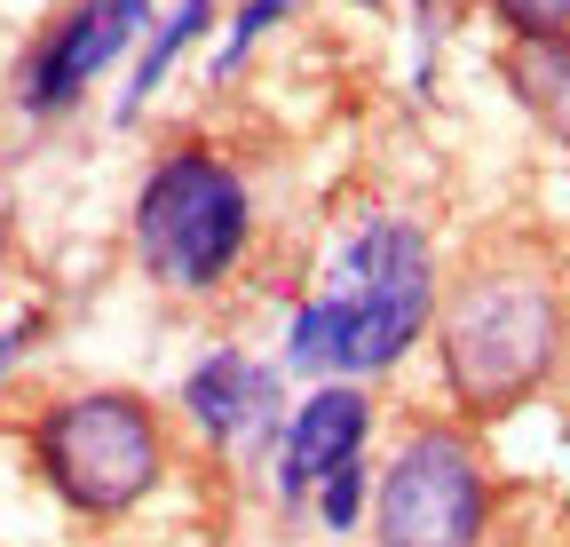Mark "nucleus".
Instances as JSON below:
<instances>
[{
  "label": "nucleus",
  "mask_w": 570,
  "mask_h": 547,
  "mask_svg": "<svg viewBox=\"0 0 570 547\" xmlns=\"http://www.w3.org/2000/svg\"><path fill=\"white\" fill-rule=\"evenodd\" d=\"M444 310V254L404 207H365L333 246L317 294L285 310V365L309 381L396 373Z\"/></svg>",
  "instance_id": "1"
},
{
  "label": "nucleus",
  "mask_w": 570,
  "mask_h": 547,
  "mask_svg": "<svg viewBox=\"0 0 570 547\" xmlns=\"http://www.w3.org/2000/svg\"><path fill=\"white\" fill-rule=\"evenodd\" d=\"M436 373L460 421H508L562 373L570 358V302L539 254H475L444 279L436 310Z\"/></svg>",
  "instance_id": "2"
},
{
  "label": "nucleus",
  "mask_w": 570,
  "mask_h": 547,
  "mask_svg": "<svg viewBox=\"0 0 570 547\" xmlns=\"http://www.w3.org/2000/svg\"><path fill=\"white\" fill-rule=\"evenodd\" d=\"M254 238H262V191L214 144H167L127 198L135 270L175 302L223 294L254 262Z\"/></svg>",
  "instance_id": "3"
},
{
  "label": "nucleus",
  "mask_w": 570,
  "mask_h": 547,
  "mask_svg": "<svg viewBox=\"0 0 570 547\" xmlns=\"http://www.w3.org/2000/svg\"><path fill=\"white\" fill-rule=\"evenodd\" d=\"M32 468L71 516H127L167 476V421L135 389H71L32 421Z\"/></svg>",
  "instance_id": "4"
},
{
  "label": "nucleus",
  "mask_w": 570,
  "mask_h": 547,
  "mask_svg": "<svg viewBox=\"0 0 570 547\" xmlns=\"http://www.w3.org/2000/svg\"><path fill=\"white\" fill-rule=\"evenodd\" d=\"M491 539V468L475 429L412 421L373 476V547H483Z\"/></svg>",
  "instance_id": "5"
},
{
  "label": "nucleus",
  "mask_w": 570,
  "mask_h": 547,
  "mask_svg": "<svg viewBox=\"0 0 570 547\" xmlns=\"http://www.w3.org/2000/svg\"><path fill=\"white\" fill-rule=\"evenodd\" d=\"M142 32H151V0H71L17 64V111L24 119L80 111L88 88L111 72V64L127 48H142Z\"/></svg>",
  "instance_id": "6"
},
{
  "label": "nucleus",
  "mask_w": 570,
  "mask_h": 547,
  "mask_svg": "<svg viewBox=\"0 0 570 547\" xmlns=\"http://www.w3.org/2000/svg\"><path fill=\"white\" fill-rule=\"evenodd\" d=\"M183 421L223 452V460H262L277 437H285V373L269 358H254L246 341H223V350H206L183 389Z\"/></svg>",
  "instance_id": "7"
},
{
  "label": "nucleus",
  "mask_w": 570,
  "mask_h": 547,
  "mask_svg": "<svg viewBox=\"0 0 570 547\" xmlns=\"http://www.w3.org/2000/svg\"><path fill=\"white\" fill-rule=\"evenodd\" d=\"M365 445H373V381H317L294 413H285V437H277V500L285 508H309L333 468L365 460Z\"/></svg>",
  "instance_id": "8"
},
{
  "label": "nucleus",
  "mask_w": 570,
  "mask_h": 547,
  "mask_svg": "<svg viewBox=\"0 0 570 547\" xmlns=\"http://www.w3.org/2000/svg\"><path fill=\"white\" fill-rule=\"evenodd\" d=\"M499 80H508V96L539 119V135H554L570 152V32L508 40L499 48Z\"/></svg>",
  "instance_id": "9"
},
{
  "label": "nucleus",
  "mask_w": 570,
  "mask_h": 547,
  "mask_svg": "<svg viewBox=\"0 0 570 547\" xmlns=\"http://www.w3.org/2000/svg\"><path fill=\"white\" fill-rule=\"evenodd\" d=\"M206 32H223V0H175V17H159L151 32H142V56H135V80L119 88V127H135L142 111H151V96L167 88V72L206 40Z\"/></svg>",
  "instance_id": "10"
},
{
  "label": "nucleus",
  "mask_w": 570,
  "mask_h": 547,
  "mask_svg": "<svg viewBox=\"0 0 570 547\" xmlns=\"http://www.w3.org/2000/svg\"><path fill=\"white\" fill-rule=\"evenodd\" d=\"M309 9V0H238L230 9V25H223V40H214V64H206V88H230L238 80V64L277 32V25H294Z\"/></svg>",
  "instance_id": "11"
},
{
  "label": "nucleus",
  "mask_w": 570,
  "mask_h": 547,
  "mask_svg": "<svg viewBox=\"0 0 570 547\" xmlns=\"http://www.w3.org/2000/svg\"><path fill=\"white\" fill-rule=\"evenodd\" d=\"M309 508L325 516V531H356V524H365V460L333 468L325 485H317V500H309Z\"/></svg>",
  "instance_id": "12"
},
{
  "label": "nucleus",
  "mask_w": 570,
  "mask_h": 547,
  "mask_svg": "<svg viewBox=\"0 0 570 547\" xmlns=\"http://www.w3.org/2000/svg\"><path fill=\"white\" fill-rule=\"evenodd\" d=\"M491 25L508 40H539V32H570V0H483Z\"/></svg>",
  "instance_id": "13"
},
{
  "label": "nucleus",
  "mask_w": 570,
  "mask_h": 547,
  "mask_svg": "<svg viewBox=\"0 0 570 547\" xmlns=\"http://www.w3.org/2000/svg\"><path fill=\"white\" fill-rule=\"evenodd\" d=\"M24 333H40V318H9V325H0V381H9V365H17V350H24Z\"/></svg>",
  "instance_id": "14"
},
{
  "label": "nucleus",
  "mask_w": 570,
  "mask_h": 547,
  "mask_svg": "<svg viewBox=\"0 0 570 547\" xmlns=\"http://www.w3.org/2000/svg\"><path fill=\"white\" fill-rule=\"evenodd\" d=\"M0 254H9V183H0Z\"/></svg>",
  "instance_id": "15"
},
{
  "label": "nucleus",
  "mask_w": 570,
  "mask_h": 547,
  "mask_svg": "<svg viewBox=\"0 0 570 547\" xmlns=\"http://www.w3.org/2000/svg\"><path fill=\"white\" fill-rule=\"evenodd\" d=\"M356 9H389V0H356Z\"/></svg>",
  "instance_id": "16"
}]
</instances>
